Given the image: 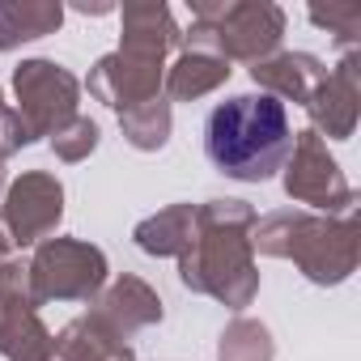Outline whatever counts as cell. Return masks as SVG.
Listing matches in <instances>:
<instances>
[{
  "label": "cell",
  "mask_w": 361,
  "mask_h": 361,
  "mask_svg": "<svg viewBox=\"0 0 361 361\" xmlns=\"http://www.w3.org/2000/svg\"><path fill=\"white\" fill-rule=\"evenodd\" d=\"M255 209L247 200H209L196 209V243L178 259V281L192 293L217 298L230 310H247L259 293L251 251Z\"/></svg>",
  "instance_id": "cell-1"
},
{
  "label": "cell",
  "mask_w": 361,
  "mask_h": 361,
  "mask_svg": "<svg viewBox=\"0 0 361 361\" xmlns=\"http://www.w3.org/2000/svg\"><path fill=\"white\" fill-rule=\"evenodd\" d=\"M293 149V123L285 102L268 94H234L213 106L204 123L209 161L238 183H268Z\"/></svg>",
  "instance_id": "cell-2"
},
{
  "label": "cell",
  "mask_w": 361,
  "mask_h": 361,
  "mask_svg": "<svg viewBox=\"0 0 361 361\" xmlns=\"http://www.w3.org/2000/svg\"><path fill=\"white\" fill-rule=\"evenodd\" d=\"M188 5L192 30L183 35V47L243 64H259L281 51L285 9L272 0H188Z\"/></svg>",
  "instance_id": "cell-3"
},
{
  "label": "cell",
  "mask_w": 361,
  "mask_h": 361,
  "mask_svg": "<svg viewBox=\"0 0 361 361\" xmlns=\"http://www.w3.org/2000/svg\"><path fill=\"white\" fill-rule=\"evenodd\" d=\"M106 255L81 238H47L26 264L30 298L43 302H94L106 289Z\"/></svg>",
  "instance_id": "cell-4"
},
{
  "label": "cell",
  "mask_w": 361,
  "mask_h": 361,
  "mask_svg": "<svg viewBox=\"0 0 361 361\" xmlns=\"http://www.w3.org/2000/svg\"><path fill=\"white\" fill-rule=\"evenodd\" d=\"M357 217L340 213V217H319V213H302L293 221V238H289V255L302 276L310 285H344L357 272Z\"/></svg>",
  "instance_id": "cell-5"
},
{
  "label": "cell",
  "mask_w": 361,
  "mask_h": 361,
  "mask_svg": "<svg viewBox=\"0 0 361 361\" xmlns=\"http://www.w3.org/2000/svg\"><path fill=\"white\" fill-rule=\"evenodd\" d=\"M285 196L293 204H306L314 213H353V188H348V178L340 170V161L327 153V140L314 136L310 128L293 132V149L285 157Z\"/></svg>",
  "instance_id": "cell-6"
},
{
  "label": "cell",
  "mask_w": 361,
  "mask_h": 361,
  "mask_svg": "<svg viewBox=\"0 0 361 361\" xmlns=\"http://www.w3.org/2000/svg\"><path fill=\"white\" fill-rule=\"evenodd\" d=\"M13 94H18V115L30 132V140L39 136H56L81 102V81L56 64V60H22L13 68Z\"/></svg>",
  "instance_id": "cell-7"
},
{
  "label": "cell",
  "mask_w": 361,
  "mask_h": 361,
  "mask_svg": "<svg viewBox=\"0 0 361 361\" xmlns=\"http://www.w3.org/2000/svg\"><path fill=\"white\" fill-rule=\"evenodd\" d=\"M0 357L5 361H51L56 336L47 331L39 302L30 298L26 259L9 255L0 264Z\"/></svg>",
  "instance_id": "cell-8"
},
{
  "label": "cell",
  "mask_w": 361,
  "mask_h": 361,
  "mask_svg": "<svg viewBox=\"0 0 361 361\" xmlns=\"http://www.w3.org/2000/svg\"><path fill=\"white\" fill-rule=\"evenodd\" d=\"M64 221V183L47 170H26L18 174L5 204H0V226H5L13 251L18 247H39L47 243Z\"/></svg>",
  "instance_id": "cell-9"
},
{
  "label": "cell",
  "mask_w": 361,
  "mask_h": 361,
  "mask_svg": "<svg viewBox=\"0 0 361 361\" xmlns=\"http://www.w3.org/2000/svg\"><path fill=\"white\" fill-rule=\"evenodd\" d=\"M161 81H166V60L119 47V51L102 56L90 68L85 90H90V98H98L102 106H111L115 115H123L132 106H145V102L161 98Z\"/></svg>",
  "instance_id": "cell-10"
},
{
  "label": "cell",
  "mask_w": 361,
  "mask_h": 361,
  "mask_svg": "<svg viewBox=\"0 0 361 361\" xmlns=\"http://www.w3.org/2000/svg\"><path fill=\"white\" fill-rule=\"evenodd\" d=\"M306 111H310V132L323 140L327 136L348 140L357 132V111H361V56L357 51H344V60L336 68H327V77L310 94Z\"/></svg>",
  "instance_id": "cell-11"
},
{
  "label": "cell",
  "mask_w": 361,
  "mask_h": 361,
  "mask_svg": "<svg viewBox=\"0 0 361 361\" xmlns=\"http://www.w3.org/2000/svg\"><path fill=\"white\" fill-rule=\"evenodd\" d=\"M323 77H327V68L310 51H276V56L251 64V81L259 85V94H268L276 102H298V106L310 102V94L323 85Z\"/></svg>",
  "instance_id": "cell-12"
},
{
  "label": "cell",
  "mask_w": 361,
  "mask_h": 361,
  "mask_svg": "<svg viewBox=\"0 0 361 361\" xmlns=\"http://www.w3.org/2000/svg\"><path fill=\"white\" fill-rule=\"evenodd\" d=\"M94 302H98L94 314L102 323H111L123 340L136 336V331H145V327H153V323H161V298H157V289L149 281H140V276H128V272L115 276Z\"/></svg>",
  "instance_id": "cell-13"
},
{
  "label": "cell",
  "mask_w": 361,
  "mask_h": 361,
  "mask_svg": "<svg viewBox=\"0 0 361 361\" xmlns=\"http://www.w3.org/2000/svg\"><path fill=\"white\" fill-rule=\"evenodd\" d=\"M123 51H140V56H157L166 60L174 47H183V30L174 26L170 9L161 0H140V5H123Z\"/></svg>",
  "instance_id": "cell-14"
},
{
  "label": "cell",
  "mask_w": 361,
  "mask_h": 361,
  "mask_svg": "<svg viewBox=\"0 0 361 361\" xmlns=\"http://www.w3.org/2000/svg\"><path fill=\"white\" fill-rule=\"evenodd\" d=\"M136 247L153 259H183L196 243V204H170L132 230Z\"/></svg>",
  "instance_id": "cell-15"
},
{
  "label": "cell",
  "mask_w": 361,
  "mask_h": 361,
  "mask_svg": "<svg viewBox=\"0 0 361 361\" xmlns=\"http://www.w3.org/2000/svg\"><path fill=\"white\" fill-rule=\"evenodd\" d=\"M230 73H234L230 60H221V56H213V51H192V47H183V56L166 68L161 90H166L170 102H196V98L221 90V85L230 81Z\"/></svg>",
  "instance_id": "cell-16"
},
{
  "label": "cell",
  "mask_w": 361,
  "mask_h": 361,
  "mask_svg": "<svg viewBox=\"0 0 361 361\" xmlns=\"http://www.w3.org/2000/svg\"><path fill=\"white\" fill-rule=\"evenodd\" d=\"M56 357L60 361H115V357H132V344L90 310L56 336Z\"/></svg>",
  "instance_id": "cell-17"
},
{
  "label": "cell",
  "mask_w": 361,
  "mask_h": 361,
  "mask_svg": "<svg viewBox=\"0 0 361 361\" xmlns=\"http://www.w3.org/2000/svg\"><path fill=\"white\" fill-rule=\"evenodd\" d=\"M64 26L60 0H0V51L47 39Z\"/></svg>",
  "instance_id": "cell-18"
},
{
  "label": "cell",
  "mask_w": 361,
  "mask_h": 361,
  "mask_svg": "<svg viewBox=\"0 0 361 361\" xmlns=\"http://www.w3.org/2000/svg\"><path fill=\"white\" fill-rule=\"evenodd\" d=\"M119 132H123V140H128L132 149H140V153L166 149V140H170V102H166V98H153V102H145V106L123 111V115H119Z\"/></svg>",
  "instance_id": "cell-19"
},
{
  "label": "cell",
  "mask_w": 361,
  "mask_h": 361,
  "mask_svg": "<svg viewBox=\"0 0 361 361\" xmlns=\"http://www.w3.org/2000/svg\"><path fill=\"white\" fill-rule=\"evenodd\" d=\"M272 357H276L272 331L259 319H247V314H238L217 340V361H272Z\"/></svg>",
  "instance_id": "cell-20"
},
{
  "label": "cell",
  "mask_w": 361,
  "mask_h": 361,
  "mask_svg": "<svg viewBox=\"0 0 361 361\" xmlns=\"http://www.w3.org/2000/svg\"><path fill=\"white\" fill-rule=\"evenodd\" d=\"M310 22L323 26L327 35H336V43L344 51H357V39H361V5L357 0H336V5H314L310 9Z\"/></svg>",
  "instance_id": "cell-21"
},
{
  "label": "cell",
  "mask_w": 361,
  "mask_h": 361,
  "mask_svg": "<svg viewBox=\"0 0 361 361\" xmlns=\"http://www.w3.org/2000/svg\"><path fill=\"white\" fill-rule=\"evenodd\" d=\"M98 140H102L98 123H94L90 115H73V119L51 136V149H56L60 161H85V157L98 149Z\"/></svg>",
  "instance_id": "cell-22"
},
{
  "label": "cell",
  "mask_w": 361,
  "mask_h": 361,
  "mask_svg": "<svg viewBox=\"0 0 361 361\" xmlns=\"http://www.w3.org/2000/svg\"><path fill=\"white\" fill-rule=\"evenodd\" d=\"M22 145H30V132H26V123H22V115L5 102V94H0V161L5 157H13Z\"/></svg>",
  "instance_id": "cell-23"
},
{
  "label": "cell",
  "mask_w": 361,
  "mask_h": 361,
  "mask_svg": "<svg viewBox=\"0 0 361 361\" xmlns=\"http://www.w3.org/2000/svg\"><path fill=\"white\" fill-rule=\"evenodd\" d=\"M77 13H94V18H102V13H115V5H77Z\"/></svg>",
  "instance_id": "cell-24"
},
{
  "label": "cell",
  "mask_w": 361,
  "mask_h": 361,
  "mask_svg": "<svg viewBox=\"0 0 361 361\" xmlns=\"http://www.w3.org/2000/svg\"><path fill=\"white\" fill-rule=\"evenodd\" d=\"M13 255V243H9V234H5V226H0V264H5Z\"/></svg>",
  "instance_id": "cell-25"
},
{
  "label": "cell",
  "mask_w": 361,
  "mask_h": 361,
  "mask_svg": "<svg viewBox=\"0 0 361 361\" xmlns=\"http://www.w3.org/2000/svg\"><path fill=\"white\" fill-rule=\"evenodd\" d=\"M0 183H5V161H0Z\"/></svg>",
  "instance_id": "cell-26"
},
{
  "label": "cell",
  "mask_w": 361,
  "mask_h": 361,
  "mask_svg": "<svg viewBox=\"0 0 361 361\" xmlns=\"http://www.w3.org/2000/svg\"><path fill=\"white\" fill-rule=\"evenodd\" d=\"M115 361H136V353H132V357H115Z\"/></svg>",
  "instance_id": "cell-27"
},
{
  "label": "cell",
  "mask_w": 361,
  "mask_h": 361,
  "mask_svg": "<svg viewBox=\"0 0 361 361\" xmlns=\"http://www.w3.org/2000/svg\"><path fill=\"white\" fill-rule=\"evenodd\" d=\"M51 361H60V357H51Z\"/></svg>",
  "instance_id": "cell-28"
}]
</instances>
